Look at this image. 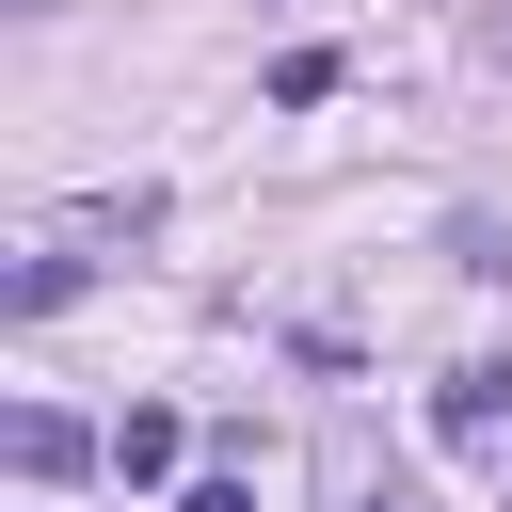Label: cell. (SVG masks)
<instances>
[{
	"instance_id": "cell-1",
	"label": "cell",
	"mask_w": 512,
	"mask_h": 512,
	"mask_svg": "<svg viewBox=\"0 0 512 512\" xmlns=\"http://www.w3.org/2000/svg\"><path fill=\"white\" fill-rule=\"evenodd\" d=\"M432 432H448V448H496V432H512V352H480V368H448V400H432Z\"/></svg>"
},
{
	"instance_id": "cell-2",
	"label": "cell",
	"mask_w": 512,
	"mask_h": 512,
	"mask_svg": "<svg viewBox=\"0 0 512 512\" xmlns=\"http://www.w3.org/2000/svg\"><path fill=\"white\" fill-rule=\"evenodd\" d=\"M80 464H112V432H80V416H16V480H80Z\"/></svg>"
},
{
	"instance_id": "cell-3",
	"label": "cell",
	"mask_w": 512,
	"mask_h": 512,
	"mask_svg": "<svg viewBox=\"0 0 512 512\" xmlns=\"http://www.w3.org/2000/svg\"><path fill=\"white\" fill-rule=\"evenodd\" d=\"M176 448H192V432H176L160 400H128V416H112V480H176Z\"/></svg>"
},
{
	"instance_id": "cell-4",
	"label": "cell",
	"mask_w": 512,
	"mask_h": 512,
	"mask_svg": "<svg viewBox=\"0 0 512 512\" xmlns=\"http://www.w3.org/2000/svg\"><path fill=\"white\" fill-rule=\"evenodd\" d=\"M64 288H80V240H32V256H16V272H0V304H16V320H48V304H64Z\"/></svg>"
},
{
	"instance_id": "cell-5",
	"label": "cell",
	"mask_w": 512,
	"mask_h": 512,
	"mask_svg": "<svg viewBox=\"0 0 512 512\" xmlns=\"http://www.w3.org/2000/svg\"><path fill=\"white\" fill-rule=\"evenodd\" d=\"M176 512H256V480H240V464H224V480H192V496H176Z\"/></svg>"
},
{
	"instance_id": "cell-6",
	"label": "cell",
	"mask_w": 512,
	"mask_h": 512,
	"mask_svg": "<svg viewBox=\"0 0 512 512\" xmlns=\"http://www.w3.org/2000/svg\"><path fill=\"white\" fill-rule=\"evenodd\" d=\"M336 512H416V480H352V496H336Z\"/></svg>"
},
{
	"instance_id": "cell-7",
	"label": "cell",
	"mask_w": 512,
	"mask_h": 512,
	"mask_svg": "<svg viewBox=\"0 0 512 512\" xmlns=\"http://www.w3.org/2000/svg\"><path fill=\"white\" fill-rule=\"evenodd\" d=\"M480 64H512V0H480Z\"/></svg>"
}]
</instances>
